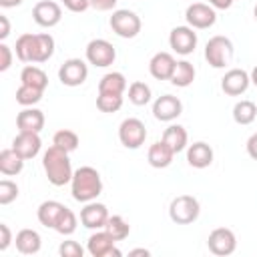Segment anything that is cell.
Returning a JSON list of instances; mask_svg holds the SVG:
<instances>
[{
    "instance_id": "1",
    "label": "cell",
    "mask_w": 257,
    "mask_h": 257,
    "mask_svg": "<svg viewBox=\"0 0 257 257\" xmlns=\"http://www.w3.org/2000/svg\"><path fill=\"white\" fill-rule=\"evenodd\" d=\"M42 169L46 173V179L50 185L54 187H64L66 183L72 181V165H70V159H68V153L62 151L60 147L52 145L44 151L42 155Z\"/></svg>"
},
{
    "instance_id": "2",
    "label": "cell",
    "mask_w": 257,
    "mask_h": 257,
    "mask_svg": "<svg viewBox=\"0 0 257 257\" xmlns=\"http://www.w3.org/2000/svg\"><path fill=\"white\" fill-rule=\"evenodd\" d=\"M70 193L72 199L78 203H90L96 201V197L102 193V179L100 173L94 167H78L70 181Z\"/></svg>"
},
{
    "instance_id": "3",
    "label": "cell",
    "mask_w": 257,
    "mask_h": 257,
    "mask_svg": "<svg viewBox=\"0 0 257 257\" xmlns=\"http://www.w3.org/2000/svg\"><path fill=\"white\" fill-rule=\"evenodd\" d=\"M201 205L193 195H179L169 205V217L177 225H191L199 219Z\"/></svg>"
},
{
    "instance_id": "4",
    "label": "cell",
    "mask_w": 257,
    "mask_h": 257,
    "mask_svg": "<svg viewBox=\"0 0 257 257\" xmlns=\"http://www.w3.org/2000/svg\"><path fill=\"white\" fill-rule=\"evenodd\" d=\"M233 42L227 38V36H211L205 44V60L213 66V68H225L231 58H233Z\"/></svg>"
},
{
    "instance_id": "5",
    "label": "cell",
    "mask_w": 257,
    "mask_h": 257,
    "mask_svg": "<svg viewBox=\"0 0 257 257\" xmlns=\"http://www.w3.org/2000/svg\"><path fill=\"white\" fill-rule=\"evenodd\" d=\"M108 24H110L112 32L116 36H120V38H135L141 32V28H143V22L137 16V12H133L128 8L114 10L110 20H108Z\"/></svg>"
},
{
    "instance_id": "6",
    "label": "cell",
    "mask_w": 257,
    "mask_h": 257,
    "mask_svg": "<svg viewBox=\"0 0 257 257\" xmlns=\"http://www.w3.org/2000/svg\"><path fill=\"white\" fill-rule=\"evenodd\" d=\"M145 139H147V128H145V122L141 118H135V116H128L120 122L118 126V141L122 147L126 149H141L145 145Z\"/></svg>"
},
{
    "instance_id": "7",
    "label": "cell",
    "mask_w": 257,
    "mask_h": 257,
    "mask_svg": "<svg viewBox=\"0 0 257 257\" xmlns=\"http://www.w3.org/2000/svg\"><path fill=\"white\" fill-rule=\"evenodd\" d=\"M116 60L114 46L104 38H94L86 44V62L96 68H106Z\"/></svg>"
},
{
    "instance_id": "8",
    "label": "cell",
    "mask_w": 257,
    "mask_h": 257,
    "mask_svg": "<svg viewBox=\"0 0 257 257\" xmlns=\"http://www.w3.org/2000/svg\"><path fill=\"white\" fill-rule=\"evenodd\" d=\"M185 20L191 28H197V30H205V28H211L215 22H217V12L211 4H205V2H193L187 6L185 10Z\"/></svg>"
},
{
    "instance_id": "9",
    "label": "cell",
    "mask_w": 257,
    "mask_h": 257,
    "mask_svg": "<svg viewBox=\"0 0 257 257\" xmlns=\"http://www.w3.org/2000/svg\"><path fill=\"white\" fill-rule=\"evenodd\" d=\"M207 247L213 255H219V257H227L231 253H235L237 249V237L231 229L227 227H217L209 233V239H207Z\"/></svg>"
},
{
    "instance_id": "10",
    "label": "cell",
    "mask_w": 257,
    "mask_h": 257,
    "mask_svg": "<svg viewBox=\"0 0 257 257\" xmlns=\"http://www.w3.org/2000/svg\"><path fill=\"white\" fill-rule=\"evenodd\" d=\"M169 46L173 48V52L181 54V56H189L195 52L197 48V32L195 28L187 26H175L169 34Z\"/></svg>"
},
{
    "instance_id": "11",
    "label": "cell",
    "mask_w": 257,
    "mask_h": 257,
    "mask_svg": "<svg viewBox=\"0 0 257 257\" xmlns=\"http://www.w3.org/2000/svg\"><path fill=\"white\" fill-rule=\"evenodd\" d=\"M114 243H116V241L112 239V235H110L106 229H98V231H94V233L88 237V241H86V251H88L92 257H110V255L120 257L122 253L116 249Z\"/></svg>"
},
{
    "instance_id": "12",
    "label": "cell",
    "mask_w": 257,
    "mask_h": 257,
    "mask_svg": "<svg viewBox=\"0 0 257 257\" xmlns=\"http://www.w3.org/2000/svg\"><path fill=\"white\" fill-rule=\"evenodd\" d=\"M88 76V66L82 58H68L58 68V80L64 86H80Z\"/></svg>"
},
{
    "instance_id": "13",
    "label": "cell",
    "mask_w": 257,
    "mask_h": 257,
    "mask_svg": "<svg viewBox=\"0 0 257 257\" xmlns=\"http://www.w3.org/2000/svg\"><path fill=\"white\" fill-rule=\"evenodd\" d=\"M32 18L42 28H52L62 20V8L58 2L52 0H40L32 8Z\"/></svg>"
},
{
    "instance_id": "14",
    "label": "cell",
    "mask_w": 257,
    "mask_h": 257,
    "mask_svg": "<svg viewBox=\"0 0 257 257\" xmlns=\"http://www.w3.org/2000/svg\"><path fill=\"white\" fill-rule=\"evenodd\" d=\"M183 112V102L175 94H163L153 102V116L161 122H171Z\"/></svg>"
},
{
    "instance_id": "15",
    "label": "cell",
    "mask_w": 257,
    "mask_h": 257,
    "mask_svg": "<svg viewBox=\"0 0 257 257\" xmlns=\"http://www.w3.org/2000/svg\"><path fill=\"white\" fill-rule=\"evenodd\" d=\"M108 217H110V215H108L106 205L96 203V201L84 203V207L80 209V223H82V227L92 229V231L104 229V225H106Z\"/></svg>"
},
{
    "instance_id": "16",
    "label": "cell",
    "mask_w": 257,
    "mask_h": 257,
    "mask_svg": "<svg viewBox=\"0 0 257 257\" xmlns=\"http://www.w3.org/2000/svg\"><path fill=\"white\" fill-rule=\"evenodd\" d=\"M12 149L24 159H34L40 149H42V141H40V133H28V131H18V135L12 139Z\"/></svg>"
},
{
    "instance_id": "17",
    "label": "cell",
    "mask_w": 257,
    "mask_h": 257,
    "mask_svg": "<svg viewBox=\"0 0 257 257\" xmlns=\"http://www.w3.org/2000/svg\"><path fill=\"white\" fill-rule=\"evenodd\" d=\"M251 84V76L247 70L243 68H231L225 72V76L221 78V88L225 94L229 96H239L243 94Z\"/></svg>"
},
{
    "instance_id": "18",
    "label": "cell",
    "mask_w": 257,
    "mask_h": 257,
    "mask_svg": "<svg viewBox=\"0 0 257 257\" xmlns=\"http://www.w3.org/2000/svg\"><path fill=\"white\" fill-rule=\"evenodd\" d=\"M175 64H177V60L171 52H157L149 62V72L157 80H171Z\"/></svg>"
},
{
    "instance_id": "19",
    "label": "cell",
    "mask_w": 257,
    "mask_h": 257,
    "mask_svg": "<svg viewBox=\"0 0 257 257\" xmlns=\"http://www.w3.org/2000/svg\"><path fill=\"white\" fill-rule=\"evenodd\" d=\"M16 126H18V131L40 133L44 128V112L34 106H24L16 114Z\"/></svg>"
},
{
    "instance_id": "20",
    "label": "cell",
    "mask_w": 257,
    "mask_h": 257,
    "mask_svg": "<svg viewBox=\"0 0 257 257\" xmlns=\"http://www.w3.org/2000/svg\"><path fill=\"white\" fill-rule=\"evenodd\" d=\"M213 149L205 141H197L187 147V163L193 169H207L213 163Z\"/></svg>"
},
{
    "instance_id": "21",
    "label": "cell",
    "mask_w": 257,
    "mask_h": 257,
    "mask_svg": "<svg viewBox=\"0 0 257 257\" xmlns=\"http://www.w3.org/2000/svg\"><path fill=\"white\" fill-rule=\"evenodd\" d=\"M173 157H175V151L163 139L157 141V143H153L149 147V153H147V161L155 169H167L173 163Z\"/></svg>"
},
{
    "instance_id": "22",
    "label": "cell",
    "mask_w": 257,
    "mask_h": 257,
    "mask_svg": "<svg viewBox=\"0 0 257 257\" xmlns=\"http://www.w3.org/2000/svg\"><path fill=\"white\" fill-rule=\"evenodd\" d=\"M14 243H16L18 253H22V255H36L40 251V247H42L40 233L34 231V229H20L16 233Z\"/></svg>"
},
{
    "instance_id": "23",
    "label": "cell",
    "mask_w": 257,
    "mask_h": 257,
    "mask_svg": "<svg viewBox=\"0 0 257 257\" xmlns=\"http://www.w3.org/2000/svg\"><path fill=\"white\" fill-rule=\"evenodd\" d=\"M54 54V38L48 32L32 36V62H46Z\"/></svg>"
},
{
    "instance_id": "24",
    "label": "cell",
    "mask_w": 257,
    "mask_h": 257,
    "mask_svg": "<svg viewBox=\"0 0 257 257\" xmlns=\"http://www.w3.org/2000/svg\"><path fill=\"white\" fill-rule=\"evenodd\" d=\"M64 209H66V207H64L62 203H58V201H52V199H48V201H42V203L38 205L36 217H38L40 225H44V227H48V229H54Z\"/></svg>"
},
{
    "instance_id": "25",
    "label": "cell",
    "mask_w": 257,
    "mask_h": 257,
    "mask_svg": "<svg viewBox=\"0 0 257 257\" xmlns=\"http://www.w3.org/2000/svg\"><path fill=\"white\" fill-rule=\"evenodd\" d=\"M22 169H24V159L12 147L0 151V173L2 175L14 177V175H20Z\"/></svg>"
},
{
    "instance_id": "26",
    "label": "cell",
    "mask_w": 257,
    "mask_h": 257,
    "mask_svg": "<svg viewBox=\"0 0 257 257\" xmlns=\"http://www.w3.org/2000/svg\"><path fill=\"white\" fill-rule=\"evenodd\" d=\"M163 141L177 153L185 151L189 147V135H187V128L181 126V124H169L163 133Z\"/></svg>"
},
{
    "instance_id": "27",
    "label": "cell",
    "mask_w": 257,
    "mask_h": 257,
    "mask_svg": "<svg viewBox=\"0 0 257 257\" xmlns=\"http://www.w3.org/2000/svg\"><path fill=\"white\" fill-rule=\"evenodd\" d=\"M195 74H197V70L189 60H177L175 70L171 74V84H175L179 88H187L189 84H193Z\"/></svg>"
},
{
    "instance_id": "28",
    "label": "cell",
    "mask_w": 257,
    "mask_h": 257,
    "mask_svg": "<svg viewBox=\"0 0 257 257\" xmlns=\"http://www.w3.org/2000/svg\"><path fill=\"white\" fill-rule=\"evenodd\" d=\"M20 84H28V86H36V88H42L46 90L48 86V76L42 68L34 66V64H26L20 72Z\"/></svg>"
},
{
    "instance_id": "29",
    "label": "cell",
    "mask_w": 257,
    "mask_h": 257,
    "mask_svg": "<svg viewBox=\"0 0 257 257\" xmlns=\"http://www.w3.org/2000/svg\"><path fill=\"white\" fill-rule=\"evenodd\" d=\"M126 90V78L122 72H106L100 80H98V92H114V94H122Z\"/></svg>"
},
{
    "instance_id": "30",
    "label": "cell",
    "mask_w": 257,
    "mask_h": 257,
    "mask_svg": "<svg viewBox=\"0 0 257 257\" xmlns=\"http://www.w3.org/2000/svg\"><path fill=\"white\" fill-rule=\"evenodd\" d=\"M257 116V104L253 100H239L233 106V120L241 126L251 124Z\"/></svg>"
},
{
    "instance_id": "31",
    "label": "cell",
    "mask_w": 257,
    "mask_h": 257,
    "mask_svg": "<svg viewBox=\"0 0 257 257\" xmlns=\"http://www.w3.org/2000/svg\"><path fill=\"white\" fill-rule=\"evenodd\" d=\"M151 96H153V92H151V86H149L147 82L135 80V82L128 84V100H131L135 106H145V104H149V102H151Z\"/></svg>"
},
{
    "instance_id": "32",
    "label": "cell",
    "mask_w": 257,
    "mask_h": 257,
    "mask_svg": "<svg viewBox=\"0 0 257 257\" xmlns=\"http://www.w3.org/2000/svg\"><path fill=\"white\" fill-rule=\"evenodd\" d=\"M52 145L60 147V149L66 151V153H72V151L78 149L80 139H78V135H76L74 131H70V128H60V131L54 133V137H52Z\"/></svg>"
},
{
    "instance_id": "33",
    "label": "cell",
    "mask_w": 257,
    "mask_h": 257,
    "mask_svg": "<svg viewBox=\"0 0 257 257\" xmlns=\"http://www.w3.org/2000/svg\"><path fill=\"white\" fill-rule=\"evenodd\" d=\"M104 229L112 235L114 241H122L131 233V225H128V221L122 215H110L108 221H106V225H104Z\"/></svg>"
},
{
    "instance_id": "34",
    "label": "cell",
    "mask_w": 257,
    "mask_h": 257,
    "mask_svg": "<svg viewBox=\"0 0 257 257\" xmlns=\"http://www.w3.org/2000/svg\"><path fill=\"white\" fill-rule=\"evenodd\" d=\"M42 94L44 90L42 88H36V86H28V84H20L16 88V102L22 104V106H34L42 100Z\"/></svg>"
},
{
    "instance_id": "35",
    "label": "cell",
    "mask_w": 257,
    "mask_h": 257,
    "mask_svg": "<svg viewBox=\"0 0 257 257\" xmlns=\"http://www.w3.org/2000/svg\"><path fill=\"white\" fill-rule=\"evenodd\" d=\"M122 106V94L114 92H98L96 96V108L100 112H116Z\"/></svg>"
},
{
    "instance_id": "36",
    "label": "cell",
    "mask_w": 257,
    "mask_h": 257,
    "mask_svg": "<svg viewBox=\"0 0 257 257\" xmlns=\"http://www.w3.org/2000/svg\"><path fill=\"white\" fill-rule=\"evenodd\" d=\"M32 32H26V34H20L16 38V58L22 60V62H32Z\"/></svg>"
},
{
    "instance_id": "37",
    "label": "cell",
    "mask_w": 257,
    "mask_h": 257,
    "mask_svg": "<svg viewBox=\"0 0 257 257\" xmlns=\"http://www.w3.org/2000/svg\"><path fill=\"white\" fill-rule=\"evenodd\" d=\"M76 225H78V219H76L74 211H70V209L66 207V209L62 211V215H60V219H58L54 231L60 233V235H72V233L76 231Z\"/></svg>"
},
{
    "instance_id": "38",
    "label": "cell",
    "mask_w": 257,
    "mask_h": 257,
    "mask_svg": "<svg viewBox=\"0 0 257 257\" xmlns=\"http://www.w3.org/2000/svg\"><path fill=\"white\" fill-rule=\"evenodd\" d=\"M20 189L14 181L10 179H2L0 181V205H10L12 201H16Z\"/></svg>"
},
{
    "instance_id": "39",
    "label": "cell",
    "mask_w": 257,
    "mask_h": 257,
    "mask_svg": "<svg viewBox=\"0 0 257 257\" xmlns=\"http://www.w3.org/2000/svg\"><path fill=\"white\" fill-rule=\"evenodd\" d=\"M58 255L60 257H82L84 255V249L80 247V243L68 239V241H62L58 245Z\"/></svg>"
},
{
    "instance_id": "40",
    "label": "cell",
    "mask_w": 257,
    "mask_h": 257,
    "mask_svg": "<svg viewBox=\"0 0 257 257\" xmlns=\"http://www.w3.org/2000/svg\"><path fill=\"white\" fill-rule=\"evenodd\" d=\"M12 56H14V54H12V48H10L8 44L0 42V70H2V72L12 66Z\"/></svg>"
},
{
    "instance_id": "41",
    "label": "cell",
    "mask_w": 257,
    "mask_h": 257,
    "mask_svg": "<svg viewBox=\"0 0 257 257\" xmlns=\"http://www.w3.org/2000/svg\"><path fill=\"white\" fill-rule=\"evenodd\" d=\"M12 243V231L6 223H0V251H6Z\"/></svg>"
},
{
    "instance_id": "42",
    "label": "cell",
    "mask_w": 257,
    "mask_h": 257,
    "mask_svg": "<svg viewBox=\"0 0 257 257\" xmlns=\"http://www.w3.org/2000/svg\"><path fill=\"white\" fill-rule=\"evenodd\" d=\"M62 4L70 12H84L86 8H90V0H62Z\"/></svg>"
},
{
    "instance_id": "43",
    "label": "cell",
    "mask_w": 257,
    "mask_h": 257,
    "mask_svg": "<svg viewBox=\"0 0 257 257\" xmlns=\"http://www.w3.org/2000/svg\"><path fill=\"white\" fill-rule=\"evenodd\" d=\"M116 2L118 0H90V8H94L98 12H108V10L116 8Z\"/></svg>"
},
{
    "instance_id": "44",
    "label": "cell",
    "mask_w": 257,
    "mask_h": 257,
    "mask_svg": "<svg viewBox=\"0 0 257 257\" xmlns=\"http://www.w3.org/2000/svg\"><path fill=\"white\" fill-rule=\"evenodd\" d=\"M247 155L257 161V133H253V135L247 139Z\"/></svg>"
},
{
    "instance_id": "45",
    "label": "cell",
    "mask_w": 257,
    "mask_h": 257,
    "mask_svg": "<svg viewBox=\"0 0 257 257\" xmlns=\"http://www.w3.org/2000/svg\"><path fill=\"white\" fill-rule=\"evenodd\" d=\"M8 34H10V20L8 16L0 14V40H6Z\"/></svg>"
},
{
    "instance_id": "46",
    "label": "cell",
    "mask_w": 257,
    "mask_h": 257,
    "mask_svg": "<svg viewBox=\"0 0 257 257\" xmlns=\"http://www.w3.org/2000/svg\"><path fill=\"white\" fill-rule=\"evenodd\" d=\"M233 2H235V0H209V4H211L215 10H227V8H231Z\"/></svg>"
},
{
    "instance_id": "47",
    "label": "cell",
    "mask_w": 257,
    "mask_h": 257,
    "mask_svg": "<svg viewBox=\"0 0 257 257\" xmlns=\"http://www.w3.org/2000/svg\"><path fill=\"white\" fill-rule=\"evenodd\" d=\"M24 0H0V6L2 8H14V6H20Z\"/></svg>"
},
{
    "instance_id": "48",
    "label": "cell",
    "mask_w": 257,
    "mask_h": 257,
    "mask_svg": "<svg viewBox=\"0 0 257 257\" xmlns=\"http://www.w3.org/2000/svg\"><path fill=\"white\" fill-rule=\"evenodd\" d=\"M128 255H131V257H135V255L149 257V255H151V251H149V249H133V251H128Z\"/></svg>"
},
{
    "instance_id": "49",
    "label": "cell",
    "mask_w": 257,
    "mask_h": 257,
    "mask_svg": "<svg viewBox=\"0 0 257 257\" xmlns=\"http://www.w3.org/2000/svg\"><path fill=\"white\" fill-rule=\"evenodd\" d=\"M249 76H251V82H253V84H255V86H257V64H255V66H253V70H251V72H249Z\"/></svg>"
},
{
    "instance_id": "50",
    "label": "cell",
    "mask_w": 257,
    "mask_h": 257,
    "mask_svg": "<svg viewBox=\"0 0 257 257\" xmlns=\"http://www.w3.org/2000/svg\"><path fill=\"white\" fill-rule=\"evenodd\" d=\"M253 16H255V20H257V4H255V8H253Z\"/></svg>"
}]
</instances>
